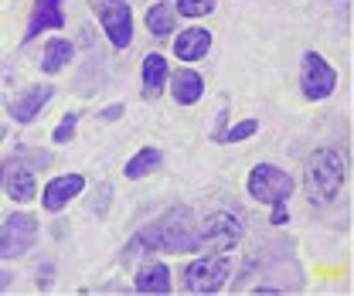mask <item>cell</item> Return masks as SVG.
<instances>
[{
  "instance_id": "1",
  "label": "cell",
  "mask_w": 354,
  "mask_h": 296,
  "mask_svg": "<svg viewBox=\"0 0 354 296\" xmlns=\"http://www.w3.org/2000/svg\"><path fill=\"white\" fill-rule=\"evenodd\" d=\"M341 184H344V160H341V154H334V150H317L313 160H310V170H307L310 201H317V205L334 201L337 191H341Z\"/></svg>"
},
{
  "instance_id": "2",
  "label": "cell",
  "mask_w": 354,
  "mask_h": 296,
  "mask_svg": "<svg viewBox=\"0 0 354 296\" xmlns=\"http://www.w3.org/2000/svg\"><path fill=\"white\" fill-rule=\"evenodd\" d=\"M143 242H150L153 249H164V252H191V249H198V232L191 225V212L187 208L171 212L150 232H143Z\"/></svg>"
},
{
  "instance_id": "3",
  "label": "cell",
  "mask_w": 354,
  "mask_h": 296,
  "mask_svg": "<svg viewBox=\"0 0 354 296\" xmlns=\"http://www.w3.org/2000/svg\"><path fill=\"white\" fill-rule=\"evenodd\" d=\"M290 191H293L290 174L279 170V167H272V164H259V167L249 174V194H252L256 201H266V205H286Z\"/></svg>"
},
{
  "instance_id": "4",
  "label": "cell",
  "mask_w": 354,
  "mask_h": 296,
  "mask_svg": "<svg viewBox=\"0 0 354 296\" xmlns=\"http://www.w3.org/2000/svg\"><path fill=\"white\" fill-rule=\"evenodd\" d=\"M225 279H228V259L221 252L191 262L187 272H184V286L191 293H218L221 286H225Z\"/></svg>"
},
{
  "instance_id": "5",
  "label": "cell",
  "mask_w": 354,
  "mask_h": 296,
  "mask_svg": "<svg viewBox=\"0 0 354 296\" xmlns=\"http://www.w3.org/2000/svg\"><path fill=\"white\" fill-rule=\"evenodd\" d=\"M239 235H242L239 218L228 212H218V214H212V218H205V225L198 228V249H205V252H225V249H232L239 242Z\"/></svg>"
},
{
  "instance_id": "6",
  "label": "cell",
  "mask_w": 354,
  "mask_h": 296,
  "mask_svg": "<svg viewBox=\"0 0 354 296\" xmlns=\"http://www.w3.org/2000/svg\"><path fill=\"white\" fill-rule=\"evenodd\" d=\"M38 239V221L31 214H10L0 228V259L24 255Z\"/></svg>"
},
{
  "instance_id": "7",
  "label": "cell",
  "mask_w": 354,
  "mask_h": 296,
  "mask_svg": "<svg viewBox=\"0 0 354 296\" xmlns=\"http://www.w3.org/2000/svg\"><path fill=\"white\" fill-rule=\"evenodd\" d=\"M92 7H95V14H99L109 41L116 44V48H127L133 41V17H130L127 0H92Z\"/></svg>"
},
{
  "instance_id": "8",
  "label": "cell",
  "mask_w": 354,
  "mask_h": 296,
  "mask_svg": "<svg viewBox=\"0 0 354 296\" xmlns=\"http://www.w3.org/2000/svg\"><path fill=\"white\" fill-rule=\"evenodd\" d=\"M300 79H304V92H307L310 99H327L330 92H334V85H337V72L320 58V55H304V72H300Z\"/></svg>"
},
{
  "instance_id": "9",
  "label": "cell",
  "mask_w": 354,
  "mask_h": 296,
  "mask_svg": "<svg viewBox=\"0 0 354 296\" xmlns=\"http://www.w3.org/2000/svg\"><path fill=\"white\" fill-rule=\"evenodd\" d=\"M82 184H86V181H82L79 174L55 177V181L44 187V198H41L44 208H48V212H62V208H65V205H68V201H72L79 191H82Z\"/></svg>"
},
{
  "instance_id": "10",
  "label": "cell",
  "mask_w": 354,
  "mask_h": 296,
  "mask_svg": "<svg viewBox=\"0 0 354 296\" xmlns=\"http://www.w3.org/2000/svg\"><path fill=\"white\" fill-rule=\"evenodd\" d=\"M208 48H212V35H208L205 28H187V31H180V35H177V41H174L177 58H184V62L201 58Z\"/></svg>"
},
{
  "instance_id": "11",
  "label": "cell",
  "mask_w": 354,
  "mask_h": 296,
  "mask_svg": "<svg viewBox=\"0 0 354 296\" xmlns=\"http://www.w3.org/2000/svg\"><path fill=\"white\" fill-rule=\"evenodd\" d=\"M48 99H51V89H48V85H41V89H31L28 95H21V99H14V102H10V116H14L17 123H31V120L38 116V109H41Z\"/></svg>"
},
{
  "instance_id": "12",
  "label": "cell",
  "mask_w": 354,
  "mask_h": 296,
  "mask_svg": "<svg viewBox=\"0 0 354 296\" xmlns=\"http://www.w3.org/2000/svg\"><path fill=\"white\" fill-rule=\"evenodd\" d=\"M58 3H62V0H38L35 17H31V28H28V38H35V35L44 31V28H62V24H65Z\"/></svg>"
},
{
  "instance_id": "13",
  "label": "cell",
  "mask_w": 354,
  "mask_h": 296,
  "mask_svg": "<svg viewBox=\"0 0 354 296\" xmlns=\"http://www.w3.org/2000/svg\"><path fill=\"white\" fill-rule=\"evenodd\" d=\"M136 290H140V293H167V290H171V272H167V266L153 262V266L140 269V272H136Z\"/></svg>"
},
{
  "instance_id": "14",
  "label": "cell",
  "mask_w": 354,
  "mask_h": 296,
  "mask_svg": "<svg viewBox=\"0 0 354 296\" xmlns=\"http://www.w3.org/2000/svg\"><path fill=\"white\" fill-rule=\"evenodd\" d=\"M201 92H205V82H201V75H198V72H177L174 75V99L180 102V106L198 102V99H201Z\"/></svg>"
},
{
  "instance_id": "15",
  "label": "cell",
  "mask_w": 354,
  "mask_h": 296,
  "mask_svg": "<svg viewBox=\"0 0 354 296\" xmlns=\"http://www.w3.org/2000/svg\"><path fill=\"white\" fill-rule=\"evenodd\" d=\"M10 174H7V194L14 198V201H31L35 198V174L24 167H17V164H10Z\"/></svg>"
},
{
  "instance_id": "16",
  "label": "cell",
  "mask_w": 354,
  "mask_h": 296,
  "mask_svg": "<svg viewBox=\"0 0 354 296\" xmlns=\"http://www.w3.org/2000/svg\"><path fill=\"white\" fill-rule=\"evenodd\" d=\"M164 79H167V62L160 55H147L143 58V92L157 95L164 89Z\"/></svg>"
},
{
  "instance_id": "17",
  "label": "cell",
  "mask_w": 354,
  "mask_h": 296,
  "mask_svg": "<svg viewBox=\"0 0 354 296\" xmlns=\"http://www.w3.org/2000/svg\"><path fill=\"white\" fill-rule=\"evenodd\" d=\"M147 24H150V35L157 38H167L174 31V7L171 3H153L147 10Z\"/></svg>"
},
{
  "instance_id": "18",
  "label": "cell",
  "mask_w": 354,
  "mask_h": 296,
  "mask_svg": "<svg viewBox=\"0 0 354 296\" xmlns=\"http://www.w3.org/2000/svg\"><path fill=\"white\" fill-rule=\"evenodd\" d=\"M68 58H72V44L62 41V38L48 41V48H44V72H58Z\"/></svg>"
},
{
  "instance_id": "19",
  "label": "cell",
  "mask_w": 354,
  "mask_h": 296,
  "mask_svg": "<svg viewBox=\"0 0 354 296\" xmlns=\"http://www.w3.org/2000/svg\"><path fill=\"white\" fill-rule=\"evenodd\" d=\"M157 164H160V154L147 147V150H140L130 164H127V177H147V174L157 167Z\"/></svg>"
},
{
  "instance_id": "20",
  "label": "cell",
  "mask_w": 354,
  "mask_h": 296,
  "mask_svg": "<svg viewBox=\"0 0 354 296\" xmlns=\"http://www.w3.org/2000/svg\"><path fill=\"white\" fill-rule=\"evenodd\" d=\"M177 10L187 14V17H201V14L215 10V0H177Z\"/></svg>"
},
{
  "instance_id": "21",
  "label": "cell",
  "mask_w": 354,
  "mask_h": 296,
  "mask_svg": "<svg viewBox=\"0 0 354 296\" xmlns=\"http://www.w3.org/2000/svg\"><path fill=\"white\" fill-rule=\"evenodd\" d=\"M256 129H259V123H256V120H245V123H239V127L228 129L225 143H239V140H249V136H252Z\"/></svg>"
},
{
  "instance_id": "22",
  "label": "cell",
  "mask_w": 354,
  "mask_h": 296,
  "mask_svg": "<svg viewBox=\"0 0 354 296\" xmlns=\"http://www.w3.org/2000/svg\"><path fill=\"white\" fill-rule=\"evenodd\" d=\"M72 133H75V116H68L62 127L55 129V136H51V140H55V143H65V140H72Z\"/></svg>"
},
{
  "instance_id": "23",
  "label": "cell",
  "mask_w": 354,
  "mask_h": 296,
  "mask_svg": "<svg viewBox=\"0 0 354 296\" xmlns=\"http://www.w3.org/2000/svg\"><path fill=\"white\" fill-rule=\"evenodd\" d=\"M286 221V208L283 205H276V212H272V225H283Z\"/></svg>"
},
{
  "instance_id": "24",
  "label": "cell",
  "mask_w": 354,
  "mask_h": 296,
  "mask_svg": "<svg viewBox=\"0 0 354 296\" xmlns=\"http://www.w3.org/2000/svg\"><path fill=\"white\" fill-rule=\"evenodd\" d=\"M120 113H123V106H109V109H106V120H116Z\"/></svg>"
},
{
  "instance_id": "25",
  "label": "cell",
  "mask_w": 354,
  "mask_h": 296,
  "mask_svg": "<svg viewBox=\"0 0 354 296\" xmlns=\"http://www.w3.org/2000/svg\"><path fill=\"white\" fill-rule=\"evenodd\" d=\"M0 140H3V129H0Z\"/></svg>"
}]
</instances>
